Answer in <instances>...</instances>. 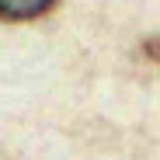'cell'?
<instances>
[{
  "label": "cell",
  "mask_w": 160,
  "mask_h": 160,
  "mask_svg": "<svg viewBox=\"0 0 160 160\" xmlns=\"http://www.w3.org/2000/svg\"><path fill=\"white\" fill-rule=\"evenodd\" d=\"M56 7V0H0V21H32Z\"/></svg>",
  "instance_id": "cell-1"
},
{
  "label": "cell",
  "mask_w": 160,
  "mask_h": 160,
  "mask_svg": "<svg viewBox=\"0 0 160 160\" xmlns=\"http://www.w3.org/2000/svg\"><path fill=\"white\" fill-rule=\"evenodd\" d=\"M143 49H146V56H153V59H160V38H150V42H146Z\"/></svg>",
  "instance_id": "cell-2"
}]
</instances>
